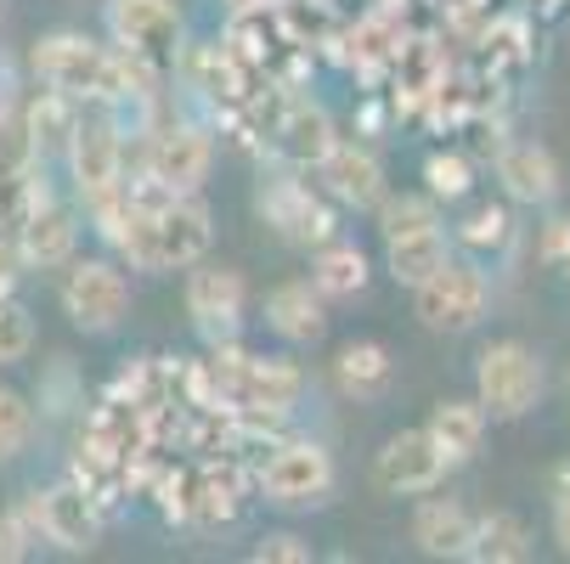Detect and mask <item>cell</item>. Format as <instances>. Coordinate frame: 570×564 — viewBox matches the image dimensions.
<instances>
[{
    "label": "cell",
    "instance_id": "603a6c76",
    "mask_svg": "<svg viewBox=\"0 0 570 564\" xmlns=\"http://www.w3.org/2000/svg\"><path fill=\"white\" fill-rule=\"evenodd\" d=\"M237 389L249 407H294V395H299V373L288 362H237Z\"/></svg>",
    "mask_w": 570,
    "mask_h": 564
},
{
    "label": "cell",
    "instance_id": "f1b7e54d",
    "mask_svg": "<svg viewBox=\"0 0 570 564\" xmlns=\"http://www.w3.org/2000/svg\"><path fill=\"white\" fill-rule=\"evenodd\" d=\"M35 350V316L12 299V294H0V367H12Z\"/></svg>",
    "mask_w": 570,
    "mask_h": 564
},
{
    "label": "cell",
    "instance_id": "836d02e7",
    "mask_svg": "<svg viewBox=\"0 0 570 564\" xmlns=\"http://www.w3.org/2000/svg\"><path fill=\"white\" fill-rule=\"evenodd\" d=\"M542 260L570 271V220H548V231H542Z\"/></svg>",
    "mask_w": 570,
    "mask_h": 564
},
{
    "label": "cell",
    "instance_id": "277c9868",
    "mask_svg": "<svg viewBox=\"0 0 570 564\" xmlns=\"http://www.w3.org/2000/svg\"><path fill=\"white\" fill-rule=\"evenodd\" d=\"M62 310L73 328L114 334L130 310V277L114 260H68L62 271Z\"/></svg>",
    "mask_w": 570,
    "mask_h": 564
},
{
    "label": "cell",
    "instance_id": "e575fe53",
    "mask_svg": "<svg viewBox=\"0 0 570 564\" xmlns=\"http://www.w3.org/2000/svg\"><path fill=\"white\" fill-rule=\"evenodd\" d=\"M18 271H23V260H18V244L7 231H0V294H12L18 288Z\"/></svg>",
    "mask_w": 570,
    "mask_h": 564
},
{
    "label": "cell",
    "instance_id": "8992f818",
    "mask_svg": "<svg viewBox=\"0 0 570 564\" xmlns=\"http://www.w3.org/2000/svg\"><path fill=\"white\" fill-rule=\"evenodd\" d=\"M261 492L277 508H311L334 492V457L322 441H288L266 457L261 468Z\"/></svg>",
    "mask_w": 570,
    "mask_h": 564
},
{
    "label": "cell",
    "instance_id": "4316f807",
    "mask_svg": "<svg viewBox=\"0 0 570 564\" xmlns=\"http://www.w3.org/2000/svg\"><path fill=\"white\" fill-rule=\"evenodd\" d=\"M35 165H40V152H35L23 108H0V176H23Z\"/></svg>",
    "mask_w": 570,
    "mask_h": 564
},
{
    "label": "cell",
    "instance_id": "e0dca14e",
    "mask_svg": "<svg viewBox=\"0 0 570 564\" xmlns=\"http://www.w3.org/2000/svg\"><path fill=\"white\" fill-rule=\"evenodd\" d=\"M424 435L446 452V463H469L485 441V407L480 400H435Z\"/></svg>",
    "mask_w": 570,
    "mask_h": 564
},
{
    "label": "cell",
    "instance_id": "484cf974",
    "mask_svg": "<svg viewBox=\"0 0 570 564\" xmlns=\"http://www.w3.org/2000/svg\"><path fill=\"white\" fill-rule=\"evenodd\" d=\"M373 209H379V231H384V237H406V231H430V226H441V209H435L430 192H401V198L384 192Z\"/></svg>",
    "mask_w": 570,
    "mask_h": 564
},
{
    "label": "cell",
    "instance_id": "7402d4cb",
    "mask_svg": "<svg viewBox=\"0 0 570 564\" xmlns=\"http://www.w3.org/2000/svg\"><path fill=\"white\" fill-rule=\"evenodd\" d=\"M266 209H272V220L283 226V237H294V244H328V231H334L328 209H322L305 187H277Z\"/></svg>",
    "mask_w": 570,
    "mask_h": 564
},
{
    "label": "cell",
    "instance_id": "d6a6232c",
    "mask_svg": "<svg viewBox=\"0 0 570 564\" xmlns=\"http://www.w3.org/2000/svg\"><path fill=\"white\" fill-rule=\"evenodd\" d=\"M29 542H35V536H29V525L18 520V508L0 514V564H18V558L29 553Z\"/></svg>",
    "mask_w": 570,
    "mask_h": 564
},
{
    "label": "cell",
    "instance_id": "2e32d148",
    "mask_svg": "<svg viewBox=\"0 0 570 564\" xmlns=\"http://www.w3.org/2000/svg\"><path fill=\"white\" fill-rule=\"evenodd\" d=\"M469 531H474V514L452 497H430L413 508V542L430 553V558H463L469 553Z\"/></svg>",
    "mask_w": 570,
    "mask_h": 564
},
{
    "label": "cell",
    "instance_id": "30bf717a",
    "mask_svg": "<svg viewBox=\"0 0 570 564\" xmlns=\"http://www.w3.org/2000/svg\"><path fill=\"white\" fill-rule=\"evenodd\" d=\"M108 29L130 57H170L181 34L176 0H108Z\"/></svg>",
    "mask_w": 570,
    "mask_h": 564
},
{
    "label": "cell",
    "instance_id": "cb8c5ba5",
    "mask_svg": "<svg viewBox=\"0 0 570 564\" xmlns=\"http://www.w3.org/2000/svg\"><path fill=\"white\" fill-rule=\"evenodd\" d=\"M340 136H334V119L322 113L316 102H299L294 113H288V125H283V152L294 158V165H316L322 152H328Z\"/></svg>",
    "mask_w": 570,
    "mask_h": 564
},
{
    "label": "cell",
    "instance_id": "4fadbf2b",
    "mask_svg": "<svg viewBox=\"0 0 570 564\" xmlns=\"http://www.w3.org/2000/svg\"><path fill=\"white\" fill-rule=\"evenodd\" d=\"M12 244H18V260H23V266L51 271V266H68V260H73L79 226H73V215H68L57 198H46V204L12 231Z\"/></svg>",
    "mask_w": 570,
    "mask_h": 564
},
{
    "label": "cell",
    "instance_id": "ac0fdd59",
    "mask_svg": "<svg viewBox=\"0 0 570 564\" xmlns=\"http://www.w3.org/2000/svg\"><path fill=\"white\" fill-rule=\"evenodd\" d=\"M446 255H452V249H446V231H441V226L406 231V237H384V260H390V277H395L401 288H419Z\"/></svg>",
    "mask_w": 570,
    "mask_h": 564
},
{
    "label": "cell",
    "instance_id": "5b68a950",
    "mask_svg": "<svg viewBox=\"0 0 570 564\" xmlns=\"http://www.w3.org/2000/svg\"><path fill=\"white\" fill-rule=\"evenodd\" d=\"M68 170H73V187L91 209H108L130 181H125V141L108 119H79L73 136H68Z\"/></svg>",
    "mask_w": 570,
    "mask_h": 564
},
{
    "label": "cell",
    "instance_id": "4dcf8cb0",
    "mask_svg": "<svg viewBox=\"0 0 570 564\" xmlns=\"http://www.w3.org/2000/svg\"><path fill=\"white\" fill-rule=\"evenodd\" d=\"M463 237H469V244H480V249H485V244L498 249V244H509V215H503L498 204H480V209L469 215Z\"/></svg>",
    "mask_w": 570,
    "mask_h": 564
},
{
    "label": "cell",
    "instance_id": "1f68e13d",
    "mask_svg": "<svg viewBox=\"0 0 570 564\" xmlns=\"http://www.w3.org/2000/svg\"><path fill=\"white\" fill-rule=\"evenodd\" d=\"M255 564H311V542L277 531V536H266V542L255 547Z\"/></svg>",
    "mask_w": 570,
    "mask_h": 564
},
{
    "label": "cell",
    "instance_id": "ffe728a7",
    "mask_svg": "<svg viewBox=\"0 0 570 564\" xmlns=\"http://www.w3.org/2000/svg\"><path fill=\"white\" fill-rule=\"evenodd\" d=\"M463 558H480V564H520L531 558V531L520 514H480L474 531H469V553Z\"/></svg>",
    "mask_w": 570,
    "mask_h": 564
},
{
    "label": "cell",
    "instance_id": "6da1fadb",
    "mask_svg": "<svg viewBox=\"0 0 570 564\" xmlns=\"http://www.w3.org/2000/svg\"><path fill=\"white\" fill-rule=\"evenodd\" d=\"M35 73L46 91H62L68 102H114L130 91V51H108L86 34H46L35 46Z\"/></svg>",
    "mask_w": 570,
    "mask_h": 564
},
{
    "label": "cell",
    "instance_id": "8d00e7d4",
    "mask_svg": "<svg viewBox=\"0 0 570 564\" xmlns=\"http://www.w3.org/2000/svg\"><path fill=\"white\" fill-rule=\"evenodd\" d=\"M0 108H7V102H0Z\"/></svg>",
    "mask_w": 570,
    "mask_h": 564
},
{
    "label": "cell",
    "instance_id": "7c38bea8",
    "mask_svg": "<svg viewBox=\"0 0 570 564\" xmlns=\"http://www.w3.org/2000/svg\"><path fill=\"white\" fill-rule=\"evenodd\" d=\"M316 176H322V187H328L340 204H351V209H373L384 198V165H379V152L373 147H356V141H334L328 152L316 158Z\"/></svg>",
    "mask_w": 570,
    "mask_h": 564
},
{
    "label": "cell",
    "instance_id": "9c48e42d",
    "mask_svg": "<svg viewBox=\"0 0 570 564\" xmlns=\"http://www.w3.org/2000/svg\"><path fill=\"white\" fill-rule=\"evenodd\" d=\"M209 165H215V141L198 125H170L147 147V181L158 192H198L209 181Z\"/></svg>",
    "mask_w": 570,
    "mask_h": 564
},
{
    "label": "cell",
    "instance_id": "44dd1931",
    "mask_svg": "<svg viewBox=\"0 0 570 564\" xmlns=\"http://www.w3.org/2000/svg\"><path fill=\"white\" fill-rule=\"evenodd\" d=\"M311 288L322 299H356L367 288V255L356 244H322L311 260Z\"/></svg>",
    "mask_w": 570,
    "mask_h": 564
},
{
    "label": "cell",
    "instance_id": "3957f363",
    "mask_svg": "<svg viewBox=\"0 0 570 564\" xmlns=\"http://www.w3.org/2000/svg\"><path fill=\"white\" fill-rule=\"evenodd\" d=\"M485 305H492L485 271L474 260H452V255L413 288V310H419V321L430 334H469L485 316Z\"/></svg>",
    "mask_w": 570,
    "mask_h": 564
},
{
    "label": "cell",
    "instance_id": "9a60e30c",
    "mask_svg": "<svg viewBox=\"0 0 570 564\" xmlns=\"http://www.w3.org/2000/svg\"><path fill=\"white\" fill-rule=\"evenodd\" d=\"M266 321L288 345H316L322 334H328V299H322L311 283H283L266 299Z\"/></svg>",
    "mask_w": 570,
    "mask_h": 564
},
{
    "label": "cell",
    "instance_id": "ba28073f",
    "mask_svg": "<svg viewBox=\"0 0 570 564\" xmlns=\"http://www.w3.org/2000/svg\"><path fill=\"white\" fill-rule=\"evenodd\" d=\"M446 452L424 435V429H401L384 441V452L373 457V479L390 492V497H424L446 479Z\"/></svg>",
    "mask_w": 570,
    "mask_h": 564
},
{
    "label": "cell",
    "instance_id": "d4e9b609",
    "mask_svg": "<svg viewBox=\"0 0 570 564\" xmlns=\"http://www.w3.org/2000/svg\"><path fill=\"white\" fill-rule=\"evenodd\" d=\"M23 119H29V136H35V152H40V158H46V152H62L68 136H73V125H79V113H73V102H68L62 91H40V97L23 108Z\"/></svg>",
    "mask_w": 570,
    "mask_h": 564
},
{
    "label": "cell",
    "instance_id": "7a4b0ae2",
    "mask_svg": "<svg viewBox=\"0 0 570 564\" xmlns=\"http://www.w3.org/2000/svg\"><path fill=\"white\" fill-rule=\"evenodd\" d=\"M542 362L531 345L520 339H498L485 345L474 362V400L485 407V418H525L542 400Z\"/></svg>",
    "mask_w": 570,
    "mask_h": 564
},
{
    "label": "cell",
    "instance_id": "d590c367",
    "mask_svg": "<svg viewBox=\"0 0 570 564\" xmlns=\"http://www.w3.org/2000/svg\"><path fill=\"white\" fill-rule=\"evenodd\" d=\"M553 536H559V547L570 553V492H559V503H553Z\"/></svg>",
    "mask_w": 570,
    "mask_h": 564
},
{
    "label": "cell",
    "instance_id": "f546056e",
    "mask_svg": "<svg viewBox=\"0 0 570 564\" xmlns=\"http://www.w3.org/2000/svg\"><path fill=\"white\" fill-rule=\"evenodd\" d=\"M424 181H430V198L441 204V198H463L469 181H474V170H469L463 152H430L424 158Z\"/></svg>",
    "mask_w": 570,
    "mask_h": 564
},
{
    "label": "cell",
    "instance_id": "5bb4252c",
    "mask_svg": "<svg viewBox=\"0 0 570 564\" xmlns=\"http://www.w3.org/2000/svg\"><path fill=\"white\" fill-rule=\"evenodd\" d=\"M498 181L514 204H553L559 192V165H553V152L542 141H514L503 147L498 158Z\"/></svg>",
    "mask_w": 570,
    "mask_h": 564
},
{
    "label": "cell",
    "instance_id": "d6986e66",
    "mask_svg": "<svg viewBox=\"0 0 570 564\" xmlns=\"http://www.w3.org/2000/svg\"><path fill=\"white\" fill-rule=\"evenodd\" d=\"M334 378H340V389H345V395L373 400V395H384V389H390L395 362H390V350H384L379 339H356V345H345V350H340Z\"/></svg>",
    "mask_w": 570,
    "mask_h": 564
},
{
    "label": "cell",
    "instance_id": "8fae6325",
    "mask_svg": "<svg viewBox=\"0 0 570 564\" xmlns=\"http://www.w3.org/2000/svg\"><path fill=\"white\" fill-rule=\"evenodd\" d=\"M243 299H249V283L232 266H187V316L198 321L204 334H232L243 321Z\"/></svg>",
    "mask_w": 570,
    "mask_h": 564
},
{
    "label": "cell",
    "instance_id": "83f0119b",
    "mask_svg": "<svg viewBox=\"0 0 570 564\" xmlns=\"http://www.w3.org/2000/svg\"><path fill=\"white\" fill-rule=\"evenodd\" d=\"M29 435H35V407H29V395H18V389L0 384V463L18 457V452L29 446Z\"/></svg>",
    "mask_w": 570,
    "mask_h": 564
},
{
    "label": "cell",
    "instance_id": "52a82bcc",
    "mask_svg": "<svg viewBox=\"0 0 570 564\" xmlns=\"http://www.w3.org/2000/svg\"><path fill=\"white\" fill-rule=\"evenodd\" d=\"M18 520L29 525V536L57 542L62 553H86L97 542V497L86 486H51V492H29Z\"/></svg>",
    "mask_w": 570,
    "mask_h": 564
}]
</instances>
